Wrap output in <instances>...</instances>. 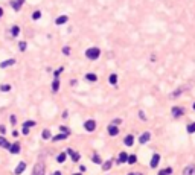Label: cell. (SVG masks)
<instances>
[{
	"instance_id": "1",
	"label": "cell",
	"mask_w": 195,
	"mask_h": 175,
	"mask_svg": "<svg viewBox=\"0 0 195 175\" xmlns=\"http://www.w3.org/2000/svg\"><path fill=\"white\" fill-rule=\"evenodd\" d=\"M99 55H101V51L98 47H90V49H87V51H85V57L88 60H93V61L99 58Z\"/></svg>"
},
{
	"instance_id": "2",
	"label": "cell",
	"mask_w": 195,
	"mask_h": 175,
	"mask_svg": "<svg viewBox=\"0 0 195 175\" xmlns=\"http://www.w3.org/2000/svg\"><path fill=\"white\" fill-rule=\"evenodd\" d=\"M44 172H46V169H44V164H41V163H37V164H35V167H34V172H32V175H44Z\"/></svg>"
},
{
	"instance_id": "3",
	"label": "cell",
	"mask_w": 195,
	"mask_h": 175,
	"mask_svg": "<svg viewBox=\"0 0 195 175\" xmlns=\"http://www.w3.org/2000/svg\"><path fill=\"white\" fill-rule=\"evenodd\" d=\"M84 128H85V131H88V133L94 131V128H96V122H94V120H87V122L84 123Z\"/></svg>"
},
{
	"instance_id": "4",
	"label": "cell",
	"mask_w": 195,
	"mask_h": 175,
	"mask_svg": "<svg viewBox=\"0 0 195 175\" xmlns=\"http://www.w3.org/2000/svg\"><path fill=\"white\" fill-rule=\"evenodd\" d=\"M183 114H184V110H183L181 107H174V108H172V116H174L175 119L181 117Z\"/></svg>"
},
{
	"instance_id": "5",
	"label": "cell",
	"mask_w": 195,
	"mask_h": 175,
	"mask_svg": "<svg viewBox=\"0 0 195 175\" xmlns=\"http://www.w3.org/2000/svg\"><path fill=\"white\" fill-rule=\"evenodd\" d=\"M150 139H151V134H150L148 131H146V133H143V134L139 137V143H140V145H145V143L148 142Z\"/></svg>"
},
{
	"instance_id": "6",
	"label": "cell",
	"mask_w": 195,
	"mask_h": 175,
	"mask_svg": "<svg viewBox=\"0 0 195 175\" xmlns=\"http://www.w3.org/2000/svg\"><path fill=\"white\" fill-rule=\"evenodd\" d=\"M183 175H195V164L186 166L184 170H183Z\"/></svg>"
},
{
	"instance_id": "7",
	"label": "cell",
	"mask_w": 195,
	"mask_h": 175,
	"mask_svg": "<svg viewBox=\"0 0 195 175\" xmlns=\"http://www.w3.org/2000/svg\"><path fill=\"white\" fill-rule=\"evenodd\" d=\"M108 134L111 136V137H114V136H117L119 134V130H117V127H116V125H110V127H108Z\"/></svg>"
},
{
	"instance_id": "8",
	"label": "cell",
	"mask_w": 195,
	"mask_h": 175,
	"mask_svg": "<svg viewBox=\"0 0 195 175\" xmlns=\"http://www.w3.org/2000/svg\"><path fill=\"white\" fill-rule=\"evenodd\" d=\"M24 169H26V163H24V161H21V163H18V166L15 167V175H20V173H23V170Z\"/></svg>"
},
{
	"instance_id": "9",
	"label": "cell",
	"mask_w": 195,
	"mask_h": 175,
	"mask_svg": "<svg viewBox=\"0 0 195 175\" xmlns=\"http://www.w3.org/2000/svg\"><path fill=\"white\" fill-rule=\"evenodd\" d=\"M159 161H160V155L159 154H154L153 155V158H151V167H157V164H159Z\"/></svg>"
},
{
	"instance_id": "10",
	"label": "cell",
	"mask_w": 195,
	"mask_h": 175,
	"mask_svg": "<svg viewBox=\"0 0 195 175\" xmlns=\"http://www.w3.org/2000/svg\"><path fill=\"white\" fill-rule=\"evenodd\" d=\"M0 146H2V148H5V149H9L11 148V143L5 139V137H2V136H0Z\"/></svg>"
},
{
	"instance_id": "11",
	"label": "cell",
	"mask_w": 195,
	"mask_h": 175,
	"mask_svg": "<svg viewBox=\"0 0 195 175\" xmlns=\"http://www.w3.org/2000/svg\"><path fill=\"white\" fill-rule=\"evenodd\" d=\"M14 64H15V60H6L3 63H0V67L5 69V67H9V66H14Z\"/></svg>"
},
{
	"instance_id": "12",
	"label": "cell",
	"mask_w": 195,
	"mask_h": 175,
	"mask_svg": "<svg viewBox=\"0 0 195 175\" xmlns=\"http://www.w3.org/2000/svg\"><path fill=\"white\" fill-rule=\"evenodd\" d=\"M85 79H87L88 82H96V81H98V76H96L94 73H87V75H85Z\"/></svg>"
},
{
	"instance_id": "13",
	"label": "cell",
	"mask_w": 195,
	"mask_h": 175,
	"mask_svg": "<svg viewBox=\"0 0 195 175\" xmlns=\"http://www.w3.org/2000/svg\"><path fill=\"white\" fill-rule=\"evenodd\" d=\"M9 151H11V154H18V152H20V145H18V143H14V145H11Z\"/></svg>"
},
{
	"instance_id": "14",
	"label": "cell",
	"mask_w": 195,
	"mask_h": 175,
	"mask_svg": "<svg viewBox=\"0 0 195 175\" xmlns=\"http://www.w3.org/2000/svg\"><path fill=\"white\" fill-rule=\"evenodd\" d=\"M67 20H69V18H67V15H60V17L55 20V23L58 24V26H61V24H64Z\"/></svg>"
},
{
	"instance_id": "15",
	"label": "cell",
	"mask_w": 195,
	"mask_h": 175,
	"mask_svg": "<svg viewBox=\"0 0 195 175\" xmlns=\"http://www.w3.org/2000/svg\"><path fill=\"white\" fill-rule=\"evenodd\" d=\"M21 2H18V0H12L11 2V6L14 8V11H20V8H21Z\"/></svg>"
},
{
	"instance_id": "16",
	"label": "cell",
	"mask_w": 195,
	"mask_h": 175,
	"mask_svg": "<svg viewBox=\"0 0 195 175\" xmlns=\"http://www.w3.org/2000/svg\"><path fill=\"white\" fill-rule=\"evenodd\" d=\"M128 161V154L127 152H120L119 154V163H127Z\"/></svg>"
},
{
	"instance_id": "17",
	"label": "cell",
	"mask_w": 195,
	"mask_h": 175,
	"mask_svg": "<svg viewBox=\"0 0 195 175\" xmlns=\"http://www.w3.org/2000/svg\"><path fill=\"white\" fill-rule=\"evenodd\" d=\"M133 142H134V137H133L131 134H128V136L125 137V140H124V143H125L127 146H133Z\"/></svg>"
},
{
	"instance_id": "18",
	"label": "cell",
	"mask_w": 195,
	"mask_h": 175,
	"mask_svg": "<svg viewBox=\"0 0 195 175\" xmlns=\"http://www.w3.org/2000/svg\"><path fill=\"white\" fill-rule=\"evenodd\" d=\"M67 152H69V154L72 155V160H73V161H78V160H79V157H81V155H79L78 152H73L72 149H67Z\"/></svg>"
},
{
	"instance_id": "19",
	"label": "cell",
	"mask_w": 195,
	"mask_h": 175,
	"mask_svg": "<svg viewBox=\"0 0 195 175\" xmlns=\"http://www.w3.org/2000/svg\"><path fill=\"white\" fill-rule=\"evenodd\" d=\"M108 81H110L111 85H116V84H117V75H116V73H111L110 78H108Z\"/></svg>"
},
{
	"instance_id": "20",
	"label": "cell",
	"mask_w": 195,
	"mask_h": 175,
	"mask_svg": "<svg viewBox=\"0 0 195 175\" xmlns=\"http://www.w3.org/2000/svg\"><path fill=\"white\" fill-rule=\"evenodd\" d=\"M52 90H54V91H58V90H60V81H58V78L54 79V82H52Z\"/></svg>"
},
{
	"instance_id": "21",
	"label": "cell",
	"mask_w": 195,
	"mask_h": 175,
	"mask_svg": "<svg viewBox=\"0 0 195 175\" xmlns=\"http://www.w3.org/2000/svg\"><path fill=\"white\" fill-rule=\"evenodd\" d=\"M11 34H12V37H18V34H20V28L17 26H12V29H11Z\"/></svg>"
},
{
	"instance_id": "22",
	"label": "cell",
	"mask_w": 195,
	"mask_h": 175,
	"mask_svg": "<svg viewBox=\"0 0 195 175\" xmlns=\"http://www.w3.org/2000/svg\"><path fill=\"white\" fill-rule=\"evenodd\" d=\"M69 134H66V133H63V134H58V136H55L54 137V142H58V140H64L66 137H67Z\"/></svg>"
},
{
	"instance_id": "23",
	"label": "cell",
	"mask_w": 195,
	"mask_h": 175,
	"mask_svg": "<svg viewBox=\"0 0 195 175\" xmlns=\"http://www.w3.org/2000/svg\"><path fill=\"white\" fill-rule=\"evenodd\" d=\"M169 173H172V169H171V167H168V169H162V170L159 172V175H169Z\"/></svg>"
},
{
	"instance_id": "24",
	"label": "cell",
	"mask_w": 195,
	"mask_h": 175,
	"mask_svg": "<svg viewBox=\"0 0 195 175\" xmlns=\"http://www.w3.org/2000/svg\"><path fill=\"white\" fill-rule=\"evenodd\" d=\"M187 133H189V134H193V133H195V122L190 123V125H187Z\"/></svg>"
},
{
	"instance_id": "25",
	"label": "cell",
	"mask_w": 195,
	"mask_h": 175,
	"mask_svg": "<svg viewBox=\"0 0 195 175\" xmlns=\"http://www.w3.org/2000/svg\"><path fill=\"white\" fill-rule=\"evenodd\" d=\"M40 17H41V11H35L34 14H32V20H40Z\"/></svg>"
},
{
	"instance_id": "26",
	"label": "cell",
	"mask_w": 195,
	"mask_h": 175,
	"mask_svg": "<svg viewBox=\"0 0 195 175\" xmlns=\"http://www.w3.org/2000/svg\"><path fill=\"white\" fill-rule=\"evenodd\" d=\"M34 125H35V122H34V120H26V122L23 123V127H26V128H29V127H34Z\"/></svg>"
},
{
	"instance_id": "27",
	"label": "cell",
	"mask_w": 195,
	"mask_h": 175,
	"mask_svg": "<svg viewBox=\"0 0 195 175\" xmlns=\"http://www.w3.org/2000/svg\"><path fill=\"white\" fill-rule=\"evenodd\" d=\"M41 137H43V139H51V131H49V130H44L43 134H41Z\"/></svg>"
},
{
	"instance_id": "28",
	"label": "cell",
	"mask_w": 195,
	"mask_h": 175,
	"mask_svg": "<svg viewBox=\"0 0 195 175\" xmlns=\"http://www.w3.org/2000/svg\"><path fill=\"white\" fill-rule=\"evenodd\" d=\"M136 160H137V157H136L134 154H131V155H128V163H130V164H133V163H136Z\"/></svg>"
},
{
	"instance_id": "29",
	"label": "cell",
	"mask_w": 195,
	"mask_h": 175,
	"mask_svg": "<svg viewBox=\"0 0 195 175\" xmlns=\"http://www.w3.org/2000/svg\"><path fill=\"white\" fill-rule=\"evenodd\" d=\"M57 160H58V163H63V161L66 160V154H64V152H61V154L57 157Z\"/></svg>"
},
{
	"instance_id": "30",
	"label": "cell",
	"mask_w": 195,
	"mask_h": 175,
	"mask_svg": "<svg viewBox=\"0 0 195 175\" xmlns=\"http://www.w3.org/2000/svg\"><path fill=\"white\" fill-rule=\"evenodd\" d=\"M0 90H2V91H9V90H11V85L3 84V85H0Z\"/></svg>"
},
{
	"instance_id": "31",
	"label": "cell",
	"mask_w": 195,
	"mask_h": 175,
	"mask_svg": "<svg viewBox=\"0 0 195 175\" xmlns=\"http://www.w3.org/2000/svg\"><path fill=\"white\" fill-rule=\"evenodd\" d=\"M91 160H93V163H101V157L98 155V154H94V155L91 157Z\"/></svg>"
},
{
	"instance_id": "32",
	"label": "cell",
	"mask_w": 195,
	"mask_h": 175,
	"mask_svg": "<svg viewBox=\"0 0 195 175\" xmlns=\"http://www.w3.org/2000/svg\"><path fill=\"white\" fill-rule=\"evenodd\" d=\"M18 46H20V51H21V52H24V51H26V47H28V44L24 43V41H21Z\"/></svg>"
},
{
	"instance_id": "33",
	"label": "cell",
	"mask_w": 195,
	"mask_h": 175,
	"mask_svg": "<svg viewBox=\"0 0 195 175\" xmlns=\"http://www.w3.org/2000/svg\"><path fill=\"white\" fill-rule=\"evenodd\" d=\"M110 167H111V160H108V161L104 163V170H108Z\"/></svg>"
},
{
	"instance_id": "34",
	"label": "cell",
	"mask_w": 195,
	"mask_h": 175,
	"mask_svg": "<svg viewBox=\"0 0 195 175\" xmlns=\"http://www.w3.org/2000/svg\"><path fill=\"white\" fill-rule=\"evenodd\" d=\"M180 93H181V88H178V90H175L172 94H171V97H178L180 96Z\"/></svg>"
},
{
	"instance_id": "35",
	"label": "cell",
	"mask_w": 195,
	"mask_h": 175,
	"mask_svg": "<svg viewBox=\"0 0 195 175\" xmlns=\"http://www.w3.org/2000/svg\"><path fill=\"white\" fill-rule=\"evenodd\" d=\"M63 70H64L63 67H60L58 70H55V78H58V76H60V75H61V72H63Z\"/></svg>"
},
{
	"instance_id": "36",
	"label": "cell",
	"mask_w": 195,
	"mask_h": 175,
	"mask_svg": "<svg viewBox=\"0 0 195 175\" xmlns=\"http://www.w3.org/2000/svg\"><path fill=\"white\" fill-rule=\"evenodd\" d=\"M63 54H64V55H69V54H70V47H63Z\"/></svg>"
},
{
	"instance_id": "37",
	"label": "cell",
	"mask_w": 195,
	"mask_h": 175,
	"mask_svg": "<svg viewBox=\"0 0 195 175\" xmlns=\"http://www.w3.org/2000/svg\"><path fill=\"white\" fill-rule=\"evenodd\" d=\"M61 131H63V133H66V134H69V136H70V130H69V128H66V127H61Z\"/></svg>"
},
{
	"instance_id": "38",
	"label": "cell",
	"mask_w": 195,
	"mask_h": 175,
	"mask_svg": "<svg viewBox=\"0 0 195 175\" xmlns=\"http://www.w3.org/2000/svg\"><path fill=\"white\" fill-rule=\"evenodd\" d=\"M21 133H23L24 136H28V134H29V128H26V127H23V131H21Z\"/></svg>"
},
{
	"instance_id": "39",
	"label": "cell",
	"mask_w": 195,
	"mask_h": 175,
	"mask_svg": "<svg viewBox=\"0 0 195 175\" xmlns=\"http://www.w3.org/2000/svg\"><path fill=\"white\" fill-rule=\"evenodd\" d=\"M5 133H6L5 127H3V125H0V134H5Z\"/></svg>"
},
{
	"instance_id": "40",
	"label": "cell",
	"mask_w": 195,
	"mask_h": 175,
	"mask_svg": "<svg viewBox=\"0 0 195 175\" xmlns=\"http://www.w3.org/2000/svg\"><path fill=\"white\" fill-rule=\"evenodd\" d=\"M139 116H140V119H142V120H146V119H145V113H143V111H139Z\"/></svg>"
},
{
	"instance_id": "41",
	"label": "cell",
	"mask_w": 195,
	"mask_h": 175,
	"mask_svg": "<svg viewBox=\"0 0 195 175\" xmlns=\"http://www.w3.org/2000/svg\"><path fill=\"white\" fill-rule=\"evenodd\" d=\"M15 122H17V119H15V116H11V123H12V125H14V123H15Z\"/></svg>"
},
{
	"instance_id": "42",
	"label": "cell",
	"mask_w": 195,
	"mask_h": 175,
	"mask_svg": "<svg viewBox=\"0 0 195 175\" xmlns=\"http://www.w3.org/2000/svg\"><path fill=\"white\" fill-rule=\"evenodd\" d=\"M119 123H120V119H114L113 120V125H119Z\"/></svg>"
},
{
	"instance_id": "43",
	"label": "cell",
	"mask_w": 195,
	"mask_h": 175,
	"mask_svg": "<svg viewBox=\"0 0 195 175\" xmlns=\"http://www.w3.org/2000/svg\"><path fill=\"white\" fill-rule=\"evenodd\" d=\"M3 15V8H0V17Z\"/></svg>"
},
{
	"instance_id": "44",
	"label": "cell",
	"mask_w": 195,
	"mask_h": 175,
	"mask_svg": "<svg viewBox=\"0 0 195 175\" xmlns=\"http://www.w3.org/2000/svg\"><path fill=\"white\" fill-rule=\"evenodd\" d=\"M54 175H61V172H58V170H57V172H55Z\"/></svg>"
},
{
	"instance_id": "45",
	"label": "cell",
	"mask_w": 195,
	"mask_h": 175,
	"mask_svg": "<svg viewBox=\"0 0 195 175\" xmlns=\"http://www.w3.org/2000/svg\"><path fill=\"white\" fill-rule=\"evenodd\" d=\"M18 2H21V3H23V2H24V0H18Z\"/></svg>"
},
{
	"instance_id": "46",
	"label": "cell",
	"mask_w": 195,
	"mask_h": 175,
	"mask_svg": "<svg viewBox=\"0 0 195 175\" xmlns=\"http://www.w3.org/2000/svg\"><path fill=\"white\" fill-rule=\"evenodd\" d=\"M73 175H81V173H73Z\"/></svg>"
},
{
	"instance_id": "47",
	"label": "cell",
	"mask_w": 195,
	"mask_h": 175,
	"mask_svg": "<svg viewBox=\"0 0 195 175\" xmlns=\"http://www.w3.org/2000/svg\"><path fill=\"white\" fill-rule=\"evenodd\" d=\"M193 110H195V104H193Z\"/></svg>"
},
{
	"instance_id": "48",
	"label": "cell",
	"mask_w": 195,
	"mask_h": 175,
	"mask_svg": "<svg viewBox=\"0 0 195 175\" xmlns=\"http://www.w3.org/2000/svg\"><path fill=\"white\" fill-rule=\"evenodd\" d=\"M128 175H134V173H128Z\"/></svg>"
},
{
	"instance_id": "49",
	"label": "cell",
	"mask_w": 195,
	"mask_h": 175,
	"mask_svg": "<svg viewBox=\"0 0 195 175\" xmlns=\"http://www.w3.org/2000/svg\"><path fill=\"white\" fill-rule=\"evenodd\" d=\"M137 175H140V173H137Z\"/></svg>"
}]
</instances>
